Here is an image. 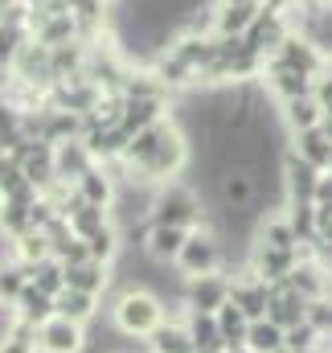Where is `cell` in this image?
Wrapping results in <instances>:
<instances>
[{
    "instance_id": "cell-1",
    "label": "cell",
    "mask_w": 332,
    "mask_h": 353,
    "mask_svg": "<svg viewBox=\"0 0 332 353\" xmlns=\"http://www.w3.org/2000/svg\"><path fill=\"white\" fill-rule=\"evenodd\" d=\"M189 161H193V144L185 136V128L168 115L160 123L144 128L140 136H132L127 152L119 157V165L127 173L144 176L148 185H168L180 173H189Z\"/></svg>"
},
{
    "instance_id": "cell-2",
    "label": "cell",
    "mask_w": 332,
    "mask_h": 353,
    "mask_svg": "<svg viewBox=\"0 0 332 353\" xmlns=\"http://www.w3.org/2000/svg\"><path fill=\"white\" fill-rule=\"evenodd\" d=\"M107 312H111L115 333H123L132 341H148L168 321V304L156 292H148V288H119Z\"/></svg>"
},
{
    "instance_id": "cell-3",
    "label": "cell",
    "mask_w": 332,
    "mask_h": 353,
    "mask_svg": "<svg viewBox=\"0 0 332 353\" xmlns=\"http://www.w3.org/2000/svg\"><path fill=\"white\" fill-rule=\"evenodd\" d=\"M148 222H152V226H180V230H197V226H205V210H201L197 189L185 185V181L156 185V193H152V210H148Z\"/></svg>"
},
{
    "instance_id": "cell-4",
    "label": "cell",
    "mask_w": 332,
    "mask_h": 353,
    "mask_svg": "<svg viewBox=\"0 0 332 353\" xmlns=\"http://www.w3.org/2000/svg\"><path fill=\"white\" fill-rule=\"evenodd\" d=\"M172 267H176L185 279L226 271V247H222V239H218L209 226H197V230H189V239H185V247H180V255H176Z\"/></svg>"
},
{
    "instance_id": "cell-5",
    "label": "cell",
    "mask_w": 332,
    "mask_h": 353,
    "mask_svg": "<svg viewBox=\"0 0 332 353\" xmlns=\"http://www.w3.org/2000/svg\"><path fill=\"white\" fill-rule=\"evenodd\" d=\"M90 350V333L79 321L66 316H50L45 325H37V353H86Z\"/></svg>"
},
{
    "instance_id": "cell-6",
    "label": "cell",
    "mask_w": 332,
    "mask_h": 353,
    "mask_svg": "<svg viewBox=\"0 0 332 353\" xmlns=\"http://www.w3.org/2000/svg\"><path fill=\"white\" fill-rule=\"evenodd\" d=\"M275 62H279V66H291V70H300V74H308V79H320V74L329 70L324 50H320L308 33H287L283 46L275 50Z\"/></svg>"
},
{
    "instance_id": "cell-7",
    "label": "cell",
    "mask_w": 332,
    "mask_h": 353,
    "mask_svg": "<svg viewBox=\"0 0 332 353\" xmlns=\"http://www.w3.org/2000/svg\"><path fill=\"white\" fill-rule=\"evenodd\" d=\"M230 288H234V279L222 275V271L189 279V288H185V312H218L230 300Z\"/></svg>"
},
{
    "instance_id": "cell-8",
    "label": "cell",
    "mask_w": 332,
    "mask_h": 353,
    "mask_svg": "<svg viewBox=\"0 0 332 353\" xmlns=\"http://www.w3.org/2000/svg\"><path fill=\"white\" fill-rule=\"evenodd\" d=\"M234 279V288H230V300L247 312L250 321H262L267 312H271V296H275V283H267V279H258L250 267H242V275H230Z\"/></svg>"
},
{
    "instance_id": "cell-9",
    "label": "cell",
    "mask_w": 332,
    "mask_h": 353,
    "mask_svg": "<svg viewBox=\"0 0 332 353\" xmlns=\"http://www.w3.org/2000/svg\"><path fill=\"white\" fill-rule=\"evenodd\" d=\"M291 29H287V21H283V12H275V8H262L258 17H254V25L247 29V50L254 54H262V58H275V50L283 46V37H287Z\"/></svg>"
},
{
    "instance_id": "cell-10",
    "label": "cell",
    "mask_w": 332,
    "mask_h": 353,
    "mask_svg": "<svg viewBox=\"0 0 332 353\" xmlns=\"http://www.w3.org/2000/svg\"><path fill=\"white\" fill-rule=\"evenodd\" d=\"M94 152L86 148L83 140H66V144H54V173L62 185H79L90 169H94Z\"/></svg>"
},
{
    "instance_id": "cell-11",
    "label": "cell",
    "mask_w": 332,
    "mask_h": 353,
    "mask_svg": "<svg viewBox=\"0 0 332 353\" xmlns=\"http://www.w3.org/2000/svg\"><path fill=\"white\" fill-rule=\"evenodd\" d=\"M316 185H320V169H312L308 161H300L287 148L283 152V189H287V201H312Z\"/></svg>"
},
{
    "instance_id": "cell-12",
    "label": "cell",
    "mask_w": 332,
    "mask_h": 353,
    "mask_svg": "<svg viewBox=\"0 0 332 353\" xmlns=\"http://www.w3.org/2000/svg\"><path fill=\"white\" fill-rule=\"evenodd\" d=\"M308 308H312L308 296H300V292H291L287 283H279L275 296H271V312H267V316H271L275 325H283V329H295V325L308 321Z\"/></svg>"
},
{
    "instance_id": "cell-13",
    "label": "cell",
    "mask_w": 332,
    "mask_h": 353,
    "mask_svg": "<svg viewBox=\"0 0 332 353\" xmlns=\"http://www.w3.org/2000/svg\"><path fill=\"white\" fill-rule=\"evenodd\" d=\"M287 148H291L300 161H308L312 169L329 173V165H332V140L324 136V128H308V132L291 136V140H287Z\"/></svg>"
},
{
    "instance_id": "cell-14",
    "label": "cell",
    "mask_w": 332,
    "mask_h": 353,
    "mask_svg": "<svg viewBox=\"0 0 332 353\" xmlns=\"http://www.w3.org/2000/svg\"><path fill=\"white\" fill-rule=\"evenodd\" d=\"M165 107H168V99H123L119 128H123L127 136H140L144 128H152V123L165 119Z\"/></svg>"
},
{
    "instance_id": "cell-15",
    "label": "cell",
    "mask_w": 332,
    "mask_h": 353,
    "mask_svg": "<svg viewBox=\"0 0 332 353\" xmlns=\"http://www.w3.org/2000/svg\"><path fill=\"white\" fill-rule=\"evenodd\" d=\"M262 4H218L214 8V37H247Z\"/></svg>"
},
{
    "instance_id": "cell-16",
    "label": "cell",
    "mask_w": 332,
    "mask_h": 353,
    "mask_svg": "<svg viewBox=\"0 0 332 353\" xmlns=\"http://www.w3.org/2000/svg\"><path fill=\"white\" fill-rule=\"evenodd\" d=\"M79 193H83L90 205H103V210H111L115 205V193H119V176H115V169L111 165H94L90 173L74 185Z\"/></svg>"
},
{
    "instance_id": "cell-17",
    "label": "cell",
    "mask_w": 332,
    "mask_h": 353,
    "mask_svg": "<svg viewBox=\"0 0 332 353\" xmlns=\"http://www.w3.org/2000/svg\"><path fill=\"white\" fill-rule=\"evenodd\" d=\"M111 283H115V267H107V263L86 259V263L66 267V288H79V292H90V296H103V292H111Z\"/></svg>"
},
{
    "instance_id": "cell-18",
    "label": "cell",
    "mask_w": 332,
    "mask_h": 353,
    "mask_svg": "<svg viewBox=\"0 0 332 353\" xmlns=\"http://www.w3.org/2000/svg\"><path fill=\"white\" fill-rule=\"evenodd\" d=\"M218 329H222V350L226 353H242L247 350V329H250V316L234 304V300H226L218 312Z\"/></svg>"
},
{
    "instance_id": "cell-19",
    "label": "cell",
    "mask_w": 332,
    "mask_h": 353,
    "mask_svg": "<svg viewBox=\"0 0 332 353\" xmlns=\"http://www.w3.org/2000/svg\"><path fill=\"white\" fill-rule=\"evenodd\" d=\"M185 239H189V230H180V226H152L148 222V239H144V251L156 259V263H176V255H180V247H185Z\"/></svg>"
},
{
    "instance_id": "cell-20",
    "label": "cell",
    "mask_w": 332,
    "mask_h": 353,
    "mask_svg": "<svg viewBox=\"0 0 332 353\" xmlns=\"http://www.w3.org/2000/svg\"><path fill=\"white\" fill-rule=\"evenodd\" d=\"M320 119H324V111H320V103H316L312 94L291 99V103H279V123H283L291 136H300V132H308V128H320Z\"/></svg>"
},
{
    "instance_id": "cell-21",
    "label": "cell",
    "mask_w": 332,
    "mask_h": 353,
    "mask_svg": "<svg viewBox=\"0 0 332 353\" xmlns=\"http://www.w3.org/2000/svg\"><path fill=\"white\" fill-rule=\"evenodd\" d=\"M254 243L275 247V251H300V247H308V243H300V239H295V230H291V222H287V214H283V210H275V214H267V218L258 222Z\"/></svg>"
},
{
    "instance_id": "cell-22",
    "label": "cell",
    "mask_w": 332,
    "mask_h": 353,
    "mask_svg": "<svg viewBox=\"0 0 332 353\" xmlns=\"http://www.w3.org/2000/svg\"><path fill=\"white\" fill-rule=\"evenodd\" d=\"M185 329L197 353H226L222 350V329L214 312H185Z\"/></svg>"
},
{
    "instance_id": "cell-23",
    "label": "cell",
    "mask_w": 332,
    "mask_h": 353,
    "mask_svg": "<svg viewBox=\"0 0 332 353\" xmlns=\"http://www.w3.org/2000/svg\"><path fill=\"white\" fill-rule=\"evenodd\" d=\"M54 312L66 316V321H79V325H90L98 316V296L90 292H79V288H66L54 296Z\"/></svg>"
},
{
    "instance_id": "cell-24",
    "label": "cell",
    "mask_w": 332,
    "mask_h": 353,
    "mask_svg": "<svg viewBox=\"0 0 332 353\" xmlns=\"http://www.w3.org/2000/svg\"><path fill=\"white\" fill-rule=\"evenodd\" d=\"M247 353H287V329L275 325L271 316L250 321L247 329Z\"/></svg>"
},
{
    "instance_id": "cell-25",
    "label": "cell",
    "mask_w": 332,
    "mask_h": 353,
    "mask_svg": "<svg viewBox=\"0 0 332 353\" xmlns=\"http://www.w3.org/2000/svg\"><path fill=\"white\" fill-rule=\"evenodd\" d=\"M0 230L17 243V239H25L29 230H37L33 226V201H21V197H0Z\"/></svg>"
},
{
    "instance_id": "cell-26",
    "label": "cell",
    "mask_w": 332,
    "mask_h": 353,
    "mask_svg": "<svg viewBox=\"0 0 332 353\" xmlns=\"http://www.w3.org/2000/svg\"><path fill=\"white\" fill-rule=\"evenodd\" d=\"M148 353H197L193 350V341H189V329H185V321H165L148 341Z\"/></svg>"
},
{
    "instance_id": "cell-27",
    "label": "cell",
    "mask_w": 332,
    "mask_h": 353,
    "mask_svg": "<svg viewBox=\"0 0 332 353\" xmlns=\"http://www.w3.org/2000/svg\"><path fill=\"white\" fill-rule=\"evenodd\" d=\"M12 316H21V321H29V325H45L50 316H54V296H45V292H37L33 283L17 296V304H12Z\"/></svg>"
},
{
    "instance_id": "cell-28",
    "label": "cell",
    "mask_w": 332,
    "mask_h": 353,
    "mask_svg": "<svg viewBox=\"0 0 332 353\" xmlns=\"http://www.w3.org/2000/svg\"><path fill=\"white\" fill-rule=\"evenodd\" d=\"M25 288H29V263H21L17 255L0 259V304H17Z\"/></svg>"
},
{
    "instance_id": "cell-29",
    "label": "cell",
    "mask_w": 332,
    "mask_h": 353,
    "mask_svg": "<svg viewBox=\"0 0 332 353\" xmlns=\"http://www.w3.org/2000/svg\"><path fill=\"white\" fill-rule=\"evenodd\" d=\"M283 214H287L295 239L308 243V247H316V201H287Z\"/></svg>"
},
{
    "instance_id": "cell-30",
    "label": "cell",
    "mask_w": 332,
    "mask_h": 353,
    "mask_svg": "<svg viewBox=\"0 0 332 353\" xmlns=\"http://www.w3.org/2000/svg\"><path fill=\"white\" fill-rule=\"evenodd\" d=\"M29 283H33L37 292H45V296H58V292H66V267L50 255V259H41V263L29 267Z\"/></svg>"
},
{
    "instance_id": "cell-31",
    "label": "cell",
    "mask_w": 332,
    "mask_h": 353,
    "mask_svg": "<svg viewBox=\"0 0 332 353\" xmlns=\"http://www.w3.org/2000/svg\"><path fill=\"white\" fill-rule=\"evenodd\" d=\"M0 353H37V325L12 316L8 321V333L0 337Z\"/></svg>"
},
{
    "instance_id": "cell-32",
    "label": "cell",
    "mask_w": 332,
    "mask_h": 353,
    "mask_svg": "<svg viewBox=\"0 0 332 353\" xmlns=\"http://www.w3.org/2000/svg\"><path fill=\"white\" fill-rule=\"evenodd\" d=\"M25 41H29V29L0 21V66H4V70H12V62H17V54H21Z\"/></svg>"
},
{
    "instance_id": "cell-33",
    "label": "cell",
    "mask_w": 332,
    "mask_h": 353,
    "mask_svg": "<svg viewBox=\"0 0 332 353\" xmlns=\"http://www.w3.org/2000/svg\"><path fill=\"white\" fill-rule=\"evenodd\" d=\"M21 263H41V259H50L54 251H50V239H45V230H29L25 239H17V251H12Z\"/></svg>"
},
{
    "instance_id": "cell-34",
    "label": "cell",
    "mask_w": 332,
    "mask_h": 353,
    "mask_svg": "<svg viewBox=\"0 0 332 353\" xmlns=\"http://www.w3.org/2000/svg\"><path fill=\"white\" fill-rule=\"evenodd\" d=\"M316 345H320V333L312 329V321L287 329V353H304V350H316Z\"/></svg>"
},
{
    "instance_id": "cell-35",
    "label": "cell",
    "mask_w": 332,
    "mask_h": 353,
    "mask_svg": "<svg viewBox=\"0 0 332 353\" xmlns=\"http://www.w3.org/2000/svg\"><path fill=\"white\" fill-rule=\"evenodd\" d=\"M312 99L320 103V111H324V115H332V66L324 70V74H320V79H316V87H312Z\"/></svg>"
},
{
    "instance_id": "cell-36",
    "label": "cell",
    "mask_w": 332,
    "mask_h": 353,
    "mask_svg": "<svg viewBox=\"0 0 332 353\" xmlns=\"http://www.w3.org/2000/svg\"><path fill=\"white\" fill-rule=\"evenodd\" d=\"M320 243H332V205L316 201V247Z\"/></svg>"
},
{
    "instance_id": "cell-37",
    "label": "cell",
    "mask_w": 332,
    "mask_h": 353,
    "mask_svg": "<svg viewBox=\"0 0 332 353\" xmlns=\"http://www.w3.org/2000/svg\"><path fill=\"white\" fill-rule=\"evenodd\" d=\"M312 201L332 205V169H329V173H320V185H316V197H312Z\"/></svg>"
},
{
    "instance_id": "cell-38",
    "label": "cell",
    "mask_w": 332,
    "mask_h": 353,
    "mask_svg": "<svg viewBox=\"0 0 332 353\" xmlns=\"http://www.w3.org/2000/svg\"><path fill=\"white\" fill-rule=\"evenodd\" d=\"M218 4H262V0H218Z\"/></svg>"
},
{
    "instance_id": "cell-39",
    "label": "cell",
    "mask_w": 332,
    "mask_h": 353,
    "mask_svg": "<svg viewBox=\"0 0 332 353\" xmlns=\"http://www.w3.org/2000/svg\"><path fill=\"white\" fill-rule=\"evenodd\" d=\"M304 353H320V350H304Z\"/></svg>"
},
{
    "instance_id": "cell-40",
    "label": "cell",
    "mask_w": 332,
    "mask_h": 353,
    "mask_svg": "<svg viewBox=\"0 0 332 353\" xmlns=\"http://www.w3.org/2000/svg\"><path fill=\"white\" fill-rule=\"evenodd\" d=\"M329 169H332V165H329Z\"/></svg>"
},
{
    "instance_id": "cell-41",
    "label": "cell",
    "mask_w": 332,
    "mask_h": 353,
    "mask_svg": "<svg viewBox=\"0 0 332 353\" xmlns=\"http://www.w3.org/2000/svg\"><path fill=\"white\" fill-rule=\"evenodd\" d=\"M329 66H332V62H329Z\"/></svg>"
}]
</instances>
